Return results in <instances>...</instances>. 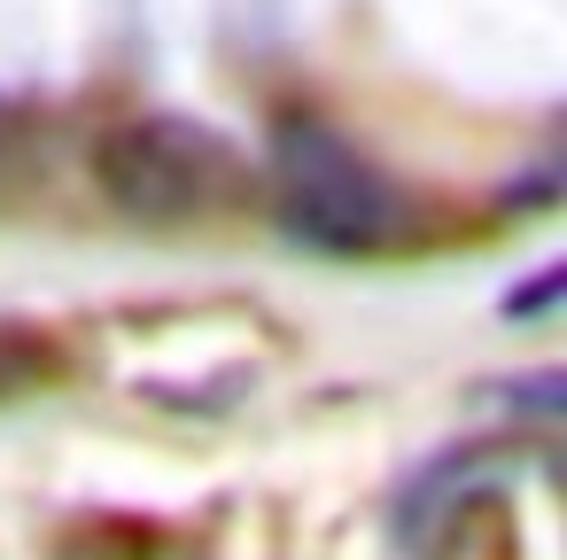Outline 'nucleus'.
Masks as SVG:
<instances>
[{
	"mask_svg": "<svg viewBox=\"0 0 567 560\" xmlns=\"http://www.w3.org/2000/svg\"><path fill=\"white\" fill-rule=\"evenodd\" d=\"M272 195H280L288 234L311 250H334V257H365V250L404 234V195L319 118H280Z\"/></svg>",
	"mask_w": 567,
	"mask_h": 560,
	"instance_id": "f257e3e1",
	"label": "nucleus"
},
{
	"mask_svg": "<svg viewBox=\"0 0 567 560\" xmlns=\"http://www.w3.org/2000/svg\"><path fill=\"white\" fill-rule=\"evenodd\" d=\"M102 195L141 226H195L241 195V156L187 118H125L94 149Z\"/></svg>",
	"mask_w": 567,
	"mask_h": 560,
	"instance_id": "f03ea898",
	"label": "nucleus"
},
{
	"mask_svg": "<svg viewBox=\"0 0 567 560\" xmlns=\"http://www.w3.org/2000/svg\"><path fill=\"white\" fill-rule=\"evenodd\" d=\"M427 560H520V529H513V506L497 490H474L443 513L435 529V552Z\"/></svg>",
	"mask_w": 567,
	"mask_h": 560,
	"instance_id": "7ed1b4c3",
	"label": "nucleus"
},
{
	"mask_svg": "<svg viewBox=\"0 0 567 560\" xmlns=\"http://www.w3.org/2000/svg\"><path fill=\"white\" fill-rule=\"evenodd\" d=\"M544 304H559V273H536L528 288L505 296V319H544Z\"/></svg>",
	"mask_w": 567,
	"mask_h": 560,
	"instance_id": "20e7f679",
	"label": "nucleus"
}]
</instances>
